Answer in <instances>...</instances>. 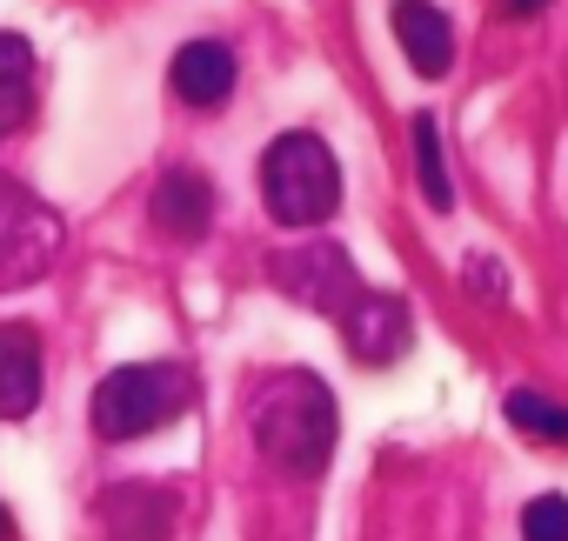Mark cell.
<instances>
[{
    "label": "cell",
    "mask_w": 568,
    "mask_h": 541,
    "mask_svg": "<svg viewBox=\"0 0 568 541\" xmlns=\"http://www.w3.org/2000/svg\"><path fill=\"white\" fill-rule=\"evenodd\" d=\"M247 428H254V448L274 461V468H288V474H322L328 455H335V395L322 375L308 368H281L254 388L247 401Z\"/></svg>",
    "instance_id": "1"
},
{
    "label": "cell",
    "mask_w": 568,
    "mask_h": 541,
    "mask_svg": "<svg viewBox=\"0 0 568 541\" xmlns=\"http://www.w3.org/2000/svg\"><path fill=\"white\" fill-rule=\"evenodd\" d=\"M187 408H194V375L174 361H128V368L101 375V388L88 401L101 441H148L168 421H181Z\"/></svg>",
    "instance_id": "2"
},
{
    "label": "cell",
    "mask_w": 568,
    "mask_h": 541,
    "mask_svg": "<svg viewBox=\"0 0 568 541\" xmlns=\"http://www.w3.org/2000/svg\"><path fill=\"white\" fill-rule=\"evenodd\" d=\"M261 201L281 227H322L342 207V167L322 134H274L261 154Z\"/></svg>",
    "instance_id": "3"
},
{
    "label": "cell",
    "mask_w": 568,
    "mask_h": 541,
    "mask_svg": "<svg viewBox=\"0 0 568 541\" xmlns=\"http://www.w3.org/2000/svg\"><path fill=\"white\" fill-rule=\"evenodd\" d=\"M61 247H68V221L34 187H21L14 174H0V295L48 282Z\"/></svg>",
    "instance_id": "4"
},
{
    "label": "cell",
    "mask_w": 568,
    "mask_h": 541,
    "mask_svg": "<svg viewBox=\"0 0 568 541\" xmlns=\"http://www.w3.org/2000/svg\"><path fill=\"white\" fill-rule=\"evenodd\" d=\"M274 288L295 295V302L315 308V315H328V321H342V315L368 295V282L355 275L348 247H335V241H308V247L274 254Z\"/></svg>",
    "instance_id": "5"
},
{
    "label": "cell",
    "mask_w": 568,
    "mask_h": 541,
    "mask_svg": "<svg viewBox=\"0 0 568 541\" xmlns=\"http://www.w3.org/2000/svg\"><path fill=\"white\" fill-rule=\"evenodd\" d=\"M94 521H101V541H168V528L181 521V494L161 481H121L101 494Z\"/></svg>",
    "instance_id": "6"
},
{
    "label": "cell",
    "mask_w": 568,
    "mask_h": 541,
    "mask_svg": "<svg viewBox=\"0 0 568 541\" xmlns=\"http://www.w3.org/2000/svg\"><path fill=\"white\" fill-rule=\"evenodd\" d=\"M342 341H348V355L362 361V368H388L402 348H408V302H395V295H382V288H368L342 321Z\"/></svg>",
    "instance_id": "7"
},
{
    "label": "cell",
    "mask_w": 568,
    "mask_h": 541,
    "mask_svg": "<svg viewBox=\"0 0 568 541\" xmlns=\"http://www.w3.org/2000/svg\"><path fill=\"white\" fill-rule=\"evenodd\" d=\"M48 388V355L28 321H0V421H28Z\"/></svg>",
    "instance_id": "8"
},
{
    "label": "cell",
    "mask_w": 568,
    "mask_h": 541,
    "mask_svg": "<svg viewBox=\"0 0 568 541\" xmlns=\"http://www.w3.org/2000/svg\"><path fill=\"white\" fill-rule=\"evenodd\" d=\"M388 21H395V41H402L408 68L422 81H442L455 68V28H448V14L435 8V0H395Z\"/></svg>",
    "instance_id": "9"
},
{
    "label": "cell",
    "mask_w": 568,
    "mask_h": 541,
    "mask_svg": "<svg viewBox=\"0 0 568 541\" xmlns=\"http://www.w3.org/2000/svg\"><path fill=\"white\" fill-rule=\"evenodd\" d=\"M234 48H221V41H187V48H174V61H168V88H174V101H187V108H221L227 94H234Z\"/></svg>",
    "instance_id": "10"
},
{
    "label": "cell",
    "mask_w": 568,
    "mask_h": 541,
    "mask_svg": "<svg viewBox=\"0 0 568 541\" xmlns=\"http://www.w3.org/2000/svg\"><path fill=\"white\" fill-rule=\"evenodd\" d=\"M154 227L168 234V241H201L207 227H214V187H207V174H194V167H168L161 181H154Z\"/></svg>",
    "instance_id": "11"
},
{
    "label": "cell",
    "mask_w": 568,
    "mask_h": 541,
    "mask_svg": "<svg viewBox=\"0 0 568 541\" xmlns=\"http://www.w3.org/2000/svg\"><path fill=\"white\" fill-rule=\"evenodd\" d=\"M415 181L428 194V207H455V181H448V147H442V127L435 114H415Z\"/></svg>",
    "instance_id": "12"
},
{
    "label": "cell",
    "mask_w": 568,
    "mask_h": 541,
    "mask_svg": "<svg viewBox=\"0 0 568 541\" xmlns=\"http://www.w3.org/2000/svg\"><path fill=\"white\" fill-rule=\"evenodd\" d=\"M508 421H515L528 441H541V448H568V408L548 401V395H535V388H515V395H508Z\"/></svg>",
    "instance_id": "13"
},
{
    "label": "cell",
    "mask_w": 568,
    "mask_h": 541,
    "mask_svg": "<svg viewBox=\"0 0 568 541\" xmlns=\"http://www.w3.org/2000/svg\"><path fill=\"white\" fill-rule=\"evenodd\" d=\"M521 541H568V494H535L521 508Z\"/></svg>",
    "instance_id": "14"
},
{
    "label": "cell",
    "mask_w": 568,
    "mask_h": 541,
    "mask_svg": "<svg viewBox=\"0 0 568 541\" xmlns=\"http://www.w3.org/2000/svg\"><path fill=\"white\" fill-rule=\"evenodd\" d=\"M34 121V74H0V134H21Z\"/></svg>",
    "instance_id": "15"
},
{
    "label": "cell",
    "mask_w": 568,
    "mask_h": 541,
    "mask_svg": "<svg viewBox=\"0 0 568 541\" xmlns=\"http://www.w3.org/2000/svg\"><path fill=\"white\" fill-rule=\"evenodd\" d=\"M468 282H475L481 295H501V288H508V275H495V261H488V254H475V261H468Z\"/></svg>",
    "instance_id": "16"
},
{
    "label": "cell",
    "mask_w": 568,
    "mask_h": 541,
    "mask_svg": "<svg viewBox=\"0 0 568 541\" xmlns=\"http://www.w3.org/2000/svg\"><path fill=\"white\" fill-rule=\"evenodd\" d=\"M495 8H501V14H515V21H528V14H541V8H548V0H495Z\"/></svg>",
    "instance_id": "17"
},
{
    "label": "cell",
    "mask_w": 568,
    "mask_h": 541,
    "mask_svg": "<svg viewBox=\"0 0 568 541\" xmlns=\"http://www.w3.org/2000/svg\"><path fill=\"white\" fill-rule=\"evenodd\" d=\"M0 541H14V514H8V501H0Z\"/></svg>",
    "instance_id": "18"
}]
</instances>
